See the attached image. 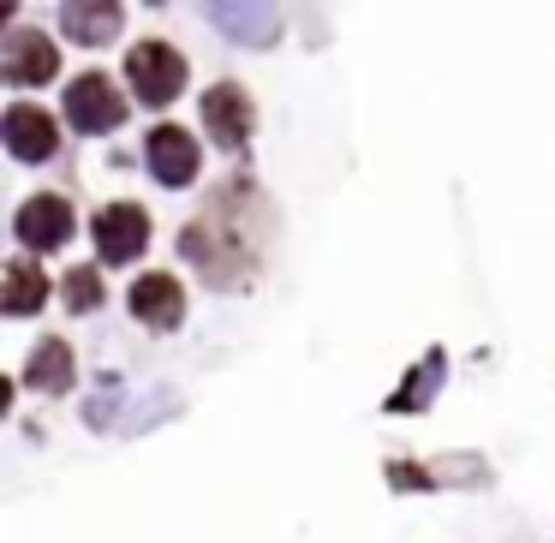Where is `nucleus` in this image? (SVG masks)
<instances>
[{
  "label": "nucleus",
  "instance_id": "2",
  "mask_svg": "<svg viewBox=\"0 0 555 543\" xmlns=\"http://www.w3.org/2000/svg\"><path fill=\"white\" fill-rule=\"evenodd\" d=\"M66 120L78 126V132H114V126L126 120V102H120V90H114V78L108 73H85V78H73L66 85Z\"/></svg>",
  "mask_w": 555,
  "mask_h": 543
},
{
  "label": "nucleus",
  "instance_id": "5",
  "mask_svg": "<svg viewBox=\"0 0 555 543\" xmlns=\"http://www.w3.org/2000/svg\"><path fill=\"white\" fill-rule=\"evenodd\" d=\"M13 233H18V245H30V251H61V245L73 240V204L54 197V192H37L25 209H18Z\"/></svg>",
  "mask_w": 555,
  "mask_h": 543
},
{
  "label": "nucleus",
  "instance_id": "11",
  "mask_svg": "<svg viewBox=\"0 0 555 543\" xmlns=\"http://www.w3.org/2000/svg\"><path fill=\"white\" fill-rule=\"evenodd\" d=\"M209 18L221 25V37L251 42V49H269L281 37V13L275 7H209Z\"/></svg>",
  "mask_w": 555,
  "mask_h": 543
},
{
  "label": "nucleus",
  "instance_id": "3",
  "mask_svg": "<svg viewBox=\"0 0 555 543\" xmlns=\"http://www.w3.org/2000/svg\"><path fill=\"white\" fill-rule=\"evenodd\" d=\"M90 233H96L102 263H132L150 245V216L138 204H108V209H96V228Z\"/></svg>",
  "mask_w": 555,
  "mask_h": 543
},
{
  "label": "nucleus",
  "instance_id": "6",
  "mask_svg": "<svg viewBox=\"0 0 555 543\" xmlns=\"http://www.w3.org/2000/svg\"><path fill=\"white\" fill-rule=\"evenodd\" d=\"M197 168H204V150H197V138L185 126H156L150 132V173L162 185H192Z\"/></svg>",
  "mask_w": 555,
  "mask_h": 543
},
{
  "label": "nucleus",
  "instance_id": "14",
  "mask_svg": "<svg viewBox=\"0 0 555 543\" xmlns=\"http://www.w3.org/2000/svg\"><path fill=\"white\" fill-rule=\"evenodd\" d=\"M436 388H442V352H430V359H424L418 371H412L406 383H400L395 395H388V412H418L424 400L436 395Z\"/></svg>",
  "mask_w": 555,
  "mask_h": 543
},
{
  "label": "nucleus",
  "instance_id": "7",
  "mask_svg": "<svg viewBox=\"0 0 555 543\" xmlns=\"http://www.w3.org/2000/svg\"><path fill=\"white\" fill-rule=\"evenodd\" d=\"M0 73H7V85H49V78L61 73V49H54L42 30H13Z\"/></svg>",
  "mask_w": 555,
  "mask_h": 543
},
{
  "label": "nucleus",
  "instance_id": "9",
  "mask_svg": "<svg viewBox=\"0 0 555 543\" xmlns=\"http://www.w3.org/2000/svg\"><path fill=\"white\" fill-rule=\"evenodd\" d=\"M61 25L73 42H85V49H102V42L120 37L126 13L114 7V0H73V7H61Z\"/></svg>",
  "mask_w": 555,
  "mask_h": 543
},
{
  "label": "nucleus",
  "instance_id": "15",
  "mask_svg": "<svg viewBox=\"0 0 555 543\" xmlns=\"http://www.w3.org/2000/svg\"><path fill=\"white\" fill-rule=\"evenodd\" d=\"M102 299H108V287H102V275L90 263H78L73 275H66V305H73L78 316H90V311H102Z\"/></svg>",
  "mask_w": 555,
  "mask_h": 543
},
{
  "label": "nucleus",
  "instance_id": "13",
  "mask_svg": "<svg viewBox=\"0 0 555 543\" xmlns=\"http://www.w3.org/2000/svg\"><path fill=\"white\" fill-rule=\"evenodd\" d=\"M49 305V275H42L37 263H7V299H0V311L7 316H30Z\"/></svg>",
  "mask_w": 555,
  "mask_h": 543
},
{
  "label": "nucleus",
  "instance_id": "4",
  "mask_svg": "<svg viewBox=\"0 0 555 543\" xmlns=\"http://www.w3.org/2000/svg\"><path fill=\"white\" fill-rule=\"evenodd\" d=\"M0 138H7V150L18 161H49L61 150V132H54L49 108H37V102H13V108L0 114Z\"/></svg>",
  "mask_w": 555,
  "mask_h": 543
},
{
  "label": "nucleus",
  "instance_id": "8",
  "mask_svg": "<svg viewBox=\"0 0 555 543\" xmlns=\"http://www.w3.org/2000/svg\"><path fill=\"white\" fill-rule=\"evenodd\" d=\"M204 120H209V138L221 150H240L251 138V96L240 85H209L204 90Z\"/></svg>",
  "mask_w": 555,
  "mask_h": 543
},
{
  "label": "nucleus",
  "instance_id": "1",
  "mask_svg": "<svg viewBox=\"0 0 555 543\" xmlns=\"http://www.w3.org/2000/svg\"><path fill=\"white\" fill-rule=\"evenodd\" d=\"M126 73H132V90H138L144 108H168L185 90V54L168 49V42H138V49L126 54Z\"/></svg>",
  "mask_w": 555,
  "mask_h": 543
},
{
  "label": "nucleus",
  "instance_id": "10",
  "mask_svg": "<svg viewBox=\"0 0 555 543\" xmlns=\"http://www.w3.org/2000/svg\"><path fill=\"white\" fill-rule=\"evenodd\" d=\"M132 311H138V323H150V328H173L185 311V287L173 275H138L132 281Z\"/></svg>",
  "mask_w": 555,
  "mask_h": 543
},
{
  "label": "nucleus",
  "instance_id": "12",
  "mask_svg": "<svg viewBox=\"0 0 555 543\" xmlns=\"http://www.w3.org/2000/svg\"><path fill=\"white\" fill-rule=\"evenodd\" d=\"M25 383L37 395H66L73 388V347L66 340H37V352L25 364Z\"/></svg>",
  "mask_w": 555,
  "mask_h": 543
}]
</instances>
